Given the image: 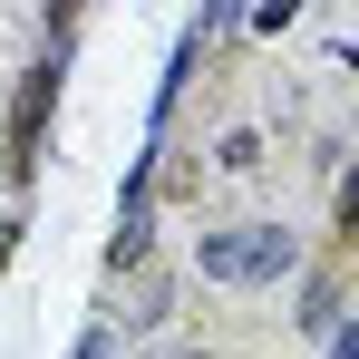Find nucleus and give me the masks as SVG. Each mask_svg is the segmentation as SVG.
<instances>
[{
	"label": "nucleus",
	"instance_id": "nucleus-1",
	"mask_svg": "<svg viewBox=\"0 0 359 359\" xmlns=\"http://www.w3.org/2000/svg\"><path fill=\"white\" fill-rule=\"evenodd\" d=\"M204 282H282L292 272V233L282 224H233V233H204L194 243Z\"/></svg>",
	"mask_w": 359,
	"mask_h": 359
},
{
	"label": "nucleus",
	"instance_id": "nucleus-2",
	"mask_svg": "<svg viewBox=\"0 0 359 359\" xmlns=\"http://www.w3.org/2000/svg\"><path fill=\"white\" fill-rule=\"evenodd\" d=\"M330 359H359V340H350V330H340V340H330Z\"/></svg>",
	"mask_w": 359,
	"mask_h": 359
},
{
	"label": "nucleus",
	"instance_id": "nucleus-3",
	"mask_svg": "<svg viewBox=\"0 0 359 359\" xmlns=\"http://www.w3.org/2000/svg\"><path fill=\"white\" fill-rule=\"evenodd\" d=\"M78 359H107V340H78Z\"/></svg>",
	"mask_w": 359,
	"mask_h": 359
},
{
	"label": "nucleus",
	"instance_id": "nucleus-4",
	"mask_svg": "<svg viewBox=\"0 0 359 359\" xmlns=\"http://www.w3.org/2000/svg\"><path fill=\"white\" fill-rule=\"evenodd\" d=\"M175 359H194V350H175Z\"/></svg>",
	"mask_w": 359,
	"mask_h": 359
}]
</instances>
